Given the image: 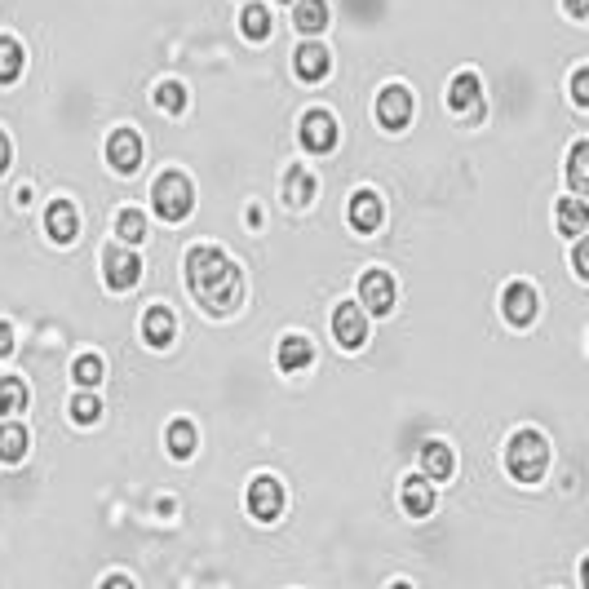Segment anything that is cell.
I'll list each match as a JSON object with an SVG mask.
<instances>
[{
    "instance_id": "6da1fadb",
    "label": "cell",
    "mask_w": 589,
    "mask_h": 589,
    "mask_svg": "<svg viewBox=\"0 0 589 589\" xmlns=\"http://www.w3.org/2000/svg\"><path fill=\"white\" fill-rule=\"evenodd\" d=\"M186 271V293L195 297V306L213 319H231L244 306V271L240 262H231L222 244H200L195 240L182 257Z\"/></svg>"
},
{
    "instance_id": "7a4b0ae2",
    "label": "cell",
    "mask_w": 589,
    "mask_h": 589,
    "mask_svg": "<svg viewBox=\"0 0 589 589\" xmlns=\"http://www.w3.org/2000/svg\"><path fill=\"white\" fill-rule=\"evenodd\" d=\"M550 439H545L541 430L532 426H519L505 439V474H510L519 488H532V483L545 479V470H550Z\"/></svg>"
},
{
    "instance_id": "3957f363",
    "label": "cell",
    "mask_w": 589,
    "mask_h": 589,
    "mask_svg": "<svg viewBox=\"0 0 589 589\" xmlns=\"http://www.w3.org/2000/svg\"><path fill=\"white\" fill-rule=\"evenodd\" d=\"M151 209L160 213V222H186L195 209V182L191 173L178 169V164H169V169H160V178L151 182Z\"/></svg>"
},
{
    "instance_id": "277c9868",
    "label": "cell",
    "mask_w": 589,
    "mask_h": 589,
    "mask_svg": "<svg viewBox=\"0 0 589 589\" xmlns=\"http://www.w3.org/2000/svg\"><path fill=\"white\" fill-rule=\"evenodd\" d=\"M142 155H147V133L138 124H116V129L102 138V160L116 178H133L142 169Z\"/></svg>"
},
{
    "instance_id": "5b68a950",
    "label": "cell",
    "mask_w": 589,
    "mask_h": 589,
    "mask_svg": "<svg viewBox=\"0 0 589 589\" xmlns=\"http://www.w3.org/2000/svg\"><path fill=\"white\" fill-rule=\"evenodd\" d=\"M355 288H359V310L372 319H386V315H395V306H399V279L395 271H386V266H364L355 279Z\"/></svg>"
},
{
    "instance_id": "8992f818",
    "label": "cell",
    "mask_w": 589,
    "mask_h": 589,
    "mask_svg": "<svg viewBox=\"0 0 589 589\" xmlns=\"http://www.w3.org/2000/svg\"><path fill=\"white\" fill-rule=\"evenodd\" d=\"M244 510L257 523H279L288 510V488L279 474H253L244 488Z\"/></svg>"
},
{
    "instance_id": "52a82bcc",
    "label": "cell",
    "mask_w": 589,
    "mask_h": 589,
    "mask_svg": "<svg viewBox=\"0 0 589 589\" xmlns=\"http://www.w3.org/2000/svg\"><path fill=\"white\" fill-rule=\"evenodd\" d=\"M536 315H541V293H536V284H532V279H510V284L501 288V319H505V328L527 333V328L536 324Z\"/></svg>"
},
{
    "instance_id": "ba28073f",
    "label": "cell",
    "mask_w": 589,
    "mask_h": 589,
    "mask_svg": "<svg viewBox=\"0 0 589 589\" xmlns=\"http://www.w3.org/2000/svg\"><path fill=\"white\" fill-rule=\"evenodd\" d=\"M372 116L386 133H403L412 120H417V93L408 85H381L377 102H372Z\"/></svg>"
},
{
    "instance_id": "9c48e42d",
    "label": "cell",
    "mask_w": 589,
    "mask_h": 589,
    "mask_svg": "<svg viewBox=\"0 0 589 589\" xmlns=\"http://www.w3.org/2000/svg\"><path fill=\"white\" fill-rule=\"evenodd\" d=\"M337 138H341V124L328 107H310L297 116V147L302 151L328 155V151H337Z\"/></svg>"
},
{
    "instance_id": "30bf717a",
    "label": "cell",
    "mask_w": 589,
    "mask_h": 589,
    "mask_svg": "<svg viewBox=\"0 0 589 589\" xmlns=\"http://www.w3.org/2000/svg\"><path fill=\"white\" fill-rule=\"evenodd\" d=\"M328 333H333V341L346 355H359V350L368 346V315L359 310V302H346V297H341V302L328 310Z\"/></svg>"
},
{
    "instance_id": "8fae6325",
    "label": "cell",
    "mask_w": 589,
    "mask_h": 589,
    "mask_svg": "<svg viewBox=\"0 0 589 589\" xmlns=\"http://www.w3.org/2000/svg\"><path fill=\"white\" fill-rule=\"evenodd\" d=\"M102 284L107 293H133L142 284V257L124 244H107L102 248Z\"/></svg>"
},
{
    "instance_id": "7c38bea8",
    "label": "cell",
    "mask_w": 589,
    "mask_h": 589,
    "mask_svg": "<svg viewBox=\"0 0 589 589\" xmlns=\"http://www.w3.org/2000/svg\"><path fill=\"white\" fill-rule=\"evenodd\" d=\"M346 226L359 235V240L377 235L381 226H386V195L372 191V186H359V191L346 200Z\"/></svg>"
},
{
    "instance_id": "4fadbf2b",
    "label": "cell",
    "mask_w": 589,
    "mask_h": 589,
    "mask_svg": "<svg viewBox=\"0 0 589 589\" xmlns=\"http://www.w3.org/2000/svg\"><path fill=\"white\" fill-rule=\"evenodd\" d=\"M315 337L310 333H284L275 341V372L279 377H302L306 368H315Z\"/></svg>"
},
{
    "instance_id": "5bb4252c",
    "label": "cell",
    "mask_w": 589,
    "mask_h": 589,
    "mask_svg": "<svg viewBox=\"0 0 589 589\" xmlns=\"http://www.w3.org/2000/svg\"><path fill=\"white\" fill-rule=\"evenodd\" d=\"M443 102H448L452 116H470V111H479L483 102H488V89H483V76L474 67H461L452 71L448 80V93H443Z\"/></svg>"
},
{
    "instance_id": "9a60e30c",
    "label": "cell",
    "mask_w": 589,
    "mask_h": 589,
    "mask_svg": "<svg viewBox=\"0 0 589 589\" xmlns=\"http://www.w3.org/2000/svg\"><path fill=\"white\" fill-rule=\"evenodd\" d=\"M319 195V173L306 169V164H288L284 173H279V200H284V209L293 213H306L310 204H315Z\"/></svg>"
},
{
    "instance_id": "2e32d148",
    "label": "cell",
    "mask_w": 589,
    "mask_h": 589,
    "mask_svg": "<svg viewBox=\"0 0 589 589\" xmlns=\"http://www.w3.org/2000/svg\"><path fill=\"white\" fill-rule=\"evenodd\" d=\"M138 333L151 350H169L173 341H178V310H173L169 302H151L138 319Z\"/></svg>"
},
{
    "instance_id": "e0dca14e",
    "label": "cell",
    "mask_w": 589,
    "mask_h": 589,
    "mask_svg": "<svg viewBox=\"0 0 589 589\" xmlns=\"http://www.w3.org/2000/svg\"><path fill=\"white\" fill-rule=\"evenodd\" d=\"M200 439H204V430H200V421L195 417H173V421H164V434H160V443H164V457H173L178 465H186L200 452Z\"/></svg>"
},
{
    "instance_id": "ac0fdd59",
    "label": "cell",
    "mask_w": 589,
    "mask_h": 589,
    "mask_svg": "<svg viewBox=\"0 0 589 589\" xmlns=\"http://www.w3.org/2000/svg\"><path fill=\"white\" fill-rule=\"evenodd\" d=\"M417 474L430 483H448L457 474V448L448 439H426L417 448Z\"/></svg>"
},
{
    "instance_id": "d6986e66",
    "label": "cell",
    "mask_w": 589,
    "mask_h": 589,
    "mask_svg": "<svg viewBox=\"0 0 589 589\" xmlns=\"http://www.w3.org/2000/svg\"><path fill=\"white\" fill-rule=\"evenodd\" d=\"M45 235L54 240L58 248L62 244H76L80 240V204L67 200V195H58V200L45 204Z\"/></svg>"
},
{
    "instance_id": "ffe728a7",
    "label": "cell",
    "mask_w": 589,
    "mask_h": 589,
    "mask_svg": "<svg viewBox=\"0 0 589 589\" xmlns=\"http://www.w3.org/2000/svg\"><path fill=\"white\" fill-rule=\"evenodd\" d=\"M434 505H439L434 483L421 479V474H403V479H399V510L408 514V519H430Z\"/></svg>"
},
{
    "instance_id": "44dd1931",
    "label": "cell",
    "mask_w": 589,
    "mask_h": 589,
    "mask_svg": "<svg viewBox=\"0 0 589 589\" xmlns=\"http://www.w3.org/2000/svg\"><path fill=\"white\" fill-rule=\"evenodd\" d=\"M328 71H333V54H328L319 40H302V45L293 49V76L302 80V85H319V80H328Z\"/></svg>"
},
{
    "instance_id": "7402d4cb",
    "label": "cell",
    "mask_w": 589,
    "mask_h": 589,
    "mask_svg": "<svg viewBox=\"0 0 589 589\" xmlns=\"http://www.w3.org/2000/svg\"><path fill=\"white\" fill-rule=\"evenodd\" d=\"M27 71V45L9 31H0V89H14Z\"/></svg>"
},
{
    "instance_id": "603a6c76",
    "label": "cell",
    "mask_w": 589,
    "mask_h": 589,
    "mask_svg": "<svg viewBox=\"0 0 589 589\" xmlns=\"http://www.w3.org/2000/svg\"><path fill=\"white\" fill-rule=\"evenodd\" d=\"M554 226H558V235H567V240L585 235L589 231V204L576 200V195H563V200H554Z\"/></svg>"
},
{
    "instance_id": "cb8c5ba5",
    "label": "cell",
    "mask_w": 589,
    "mask_h": 589,
    "mask_svg": "<svg viewBox=\"0 0 589 589\" xmlns=\"http://www.w3.org/2000/svg\"><path fill=\"white\" fill-rule=\"evenodd\" d=\"M240 36L248 40V45H266V40L275 36V18L262 0H248V5L240 9Z\"/></svg>"
},
{
    "instance_id": "d4e9b609",
    "label": "cell",
    "mask_w": 589,
    "mask_h": 589,
    "mask_svg": "<svg viewBox=\"0 0 589 589\" xmlns=\"http://www.w3.org/2000/svg\"><path fill=\"white\" fill-rule=\"evenodd\" d=\"M31 452V430L23 421H0V465H23Z\"/></svg>"
},
{
    "instance_id": "484cf974",
    "label": "cell",
    "mask_w": 589,
    "mask_h": 589,
    "mask_svg": "<svg viewBox=\"0 0 589 589\" xmlns=\"http://www.w3.org/2000/svg\"><path fill=\"white\" fill-rule=\"evenodd\" d=\"M293 27L306 40H319V31H328V0H293Z\"/></svg>"
},
{
    "instance_id": "4316f807",
    "label": "cell",
    "mask_w": 589,
    "mask_h": 589,
    "mask_svg": "<svg viewBox=\"0 0 589 589\" xmlns=\"http://www.w3.org/2000/svg\"><path fill=\"white\" fill-rule=\"evenodd\" d=\"M186 102H191V93H186V85L182 80H173V76L160 80V85L151 89V107L160 111V116H173V120L186 116Z\"/></svg>"
},
{
    "instance_id": "83f0119b",
    "label": "cell",
    "mask_w": 589,
    "mask_h": 589,
    "mask_svg": "<svg viewBox=\"0 0 589 589\" xmlns=\"http://www.w3.org/2000/svg\"><path fill=\"white\" fill-rule=\"evenodd\" d=\"M67 408H71V421H76L80 430H93L102 417H107V403H102L98 390H76Z\"/></svg>"
},
{
    "instance_id": "f1b7e54d",
    "label": "cell",
    "mask_w": 589,
    "mask_h": 589,
    "mask_svg": "<svg viewBox=\"0 0 589 589\" xmlns=\"http://www.w3.org/2000/svg\"><path fill=\"white\" fill-rule=\"evenodd\" d=\"M567 186H572L576 200H585V191H589V138L572 142V155H567Z\"/></svg>"
},
{
    "instance_id": "f546056e",
    "label": "cell",
    "mask_w": 589,
    "mask_h": 589,
    "mask_svg": "<svg viewBox=\"0 0 589 589\" xmlns=\"http://www.w3.org/2000/svg\"><path fill=\"white\" fill-rule=\"evenodd\" d=\"M27 408H31L27 377H0V417H18Z\"/></svg>"
},
{
    "instance_id": "4dcf8cb0",
    "label": "cell",
    "mask_w": 589,
    "mask_h": 589,
    "mask_svg": "<svg viewBox=\"0 0 589 589\" xmlns=\"http://www.w3.org/2000/svg\"><path fill=\"white\" fill-rule=\"evenodd\" d=\"M71 377H76V386H102V377H107V359L98 355V350H85V355H76L71 359Z\"/></svg>"
},
{
    "instance_id": "1f68e13d",
    "label": "cell",
    "mask_w": 589,
    "mask_h": 589,
    "mask_svg": "<svg viewBox=\"0 0 589 589\" xmlns=\"http://www.w3.org/2000/svg\"><path fill=\"white\" fill-rule=\"evenodd\" d=\"M116 235H120V244H129V248L147 240V217H142V209L124 204V209L116 213Z\"/></svg>"
},
{
    "instance_id": "d6a6232c",
    "label": "cell",
    "mask_w": 589,
    "mask_h": 589,
    "mask_svg": "<svg viewBox=\"0 0 589 589\" xmlns=\"http://www.w3.org/2000/svg\"><path fill=\"white\" fill-rule=\"evenodd\" d=\"M572 111H589V62L572 67Z\"/></svg>"
},
{
    "instance_id": "836d02e7",
    "label": "cell",
    "mask_w": 589,
    "mask_h": 589,
    "mask_svg": "<svg viewBox=\"0 0 589 589\" xmlns=\"http://www.w3.org/2000/svg\"><path fill=\"white\" fill-rule=\"evenodd\" d=\"M572 271H576V284H589V240L576 235L572 244Z\"/></svg>"
},
{
    "instance_id": "e575fe53",
    "label": "cell",
    "mask_w": 589,
    "mask_h": 589,
    "mask_svg": "<svg viewBox=\"0 0 589 589\" xmlns=\"http://www.w3.org/2000/svg\"><path fill=\"white\" fill-rule=\"evenodd\" d=\"M244 231H253V235L266 231V213H262V204H257V200L244 204Z\"/></svg>"
},
{
    "instance_id": "d590c367",
    "label": "cell",
    "mask_w": 589,
    "mask_h": 589,
    "mask_svg": "<svg viewBox=\"0 0 589 589\" xmlns=\"http://www.w3.org/2000/svg\"><path fill=\"white\" fill-rule=\"evenodd\" d=\"M14 355V319L0 315V359Z\"/></svg>"
},
{
    "instance_id": "8d00e7d4",
    "label": "cell",
    "mask_w": 589,
    "mask_h": 589,
    "mask_svg": "<svg viewBox=\"0 0 589 589\" xmlns=\"http://www.w3.org/2000/svg\"><path fill=\"white\" fill-rule=\"evenodd\" d=\"M9 160H14V142H9V133L0 129V178L9 173Z\"/></svg>"
},
{
    "instance_id": "74e56055",
    "label": "cell",
    "mask_w": 589,
    "mask_h": 589,
    "mask_svg": "<svg viewBox=\"0 0 589 589\" xmlns=\"http://www.w3.org/2000/svg\"><path fill=\"white\" fill-rule=\"evenodd\" d=\"M567 5V18H572V23H585L589 18V0H563Z\"/></svg>"
},
{
    "instance_id": "f35d334b",
    "label": "cell",
    "mask_w": 589,
    "mask_h": 589,
    "mask_svg": "<svg viewBox=\"0 0 589 589\" xmlns=\"http://www.w3.org/2000/svg\"><path fill=\"white\" fill-rule=\"evenodd\" d=\"M98 589H138V585H133V581H129V576H120V572H111V576H107V581H102Z\"/></svg>"
},
{
    "instance_id": "ab89813d",
    "label": "cell",
    "mask_w": 589,
    "mask_h": 589,
    "mask_svg": "<svg viewBox=\"0 0 589 589\" xmlns=\"http://www.w3.org/2000/svg\"><path fill=\"white\" fill-rule=\"evenodd\" d=\"M386 589H417V585H412V581H390Z\"/></svg>"
}]
</instances>
